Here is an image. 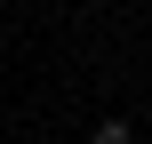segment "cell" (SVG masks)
Listing matches in <instances>:
<instances>
[{
	"mask_svg": "<svg viewBox=\"0 0 152 144\" xmlns=\"http://www.w3.org/2000/svg\"><path fill=\"white\" fill-rule=\"evenodd\" d=\"M88 144H136V128H128V120H96V128H88Z\"/></svg>",
	"mask_w": 152,
	"mask_h": 144,
	"instance_id": "obj_1",
	"label": "cell"
}]
</instances>
